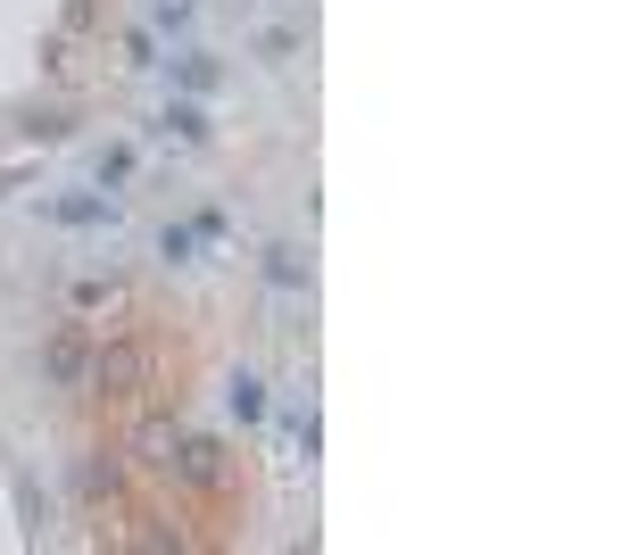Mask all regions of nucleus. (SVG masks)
<instances>
[{"instance_id": "nucleus-1", "label": "nucleus", "mask_w": 622, "mask_h": 555, "mask_svg": "<svg viewBox=\"0 0 622 555\" xmlns=\"http://www.w3.org/2000/svg\"><path fill=\"white\" fill-rule=\"evenodd\" d=\"M42 373H50L58 389H83V382H92V340H83V332H58L50 349H42Z\"/></svg>"}, {"instance_id": "nucleus-2", "label": "nucleus", "mask_w": 622, "mask_h": 555, "mask_svg": "<svg viewBox=\"0 0 622 555\" xmlns=\"http://www.w3.org/2000/svg\"><path fill=\"white\" fill-rule=\"evenodd\" d=\"M167 473H183L191 489H225V448H216V440H174Z\"/></svg>"}, {"instance_id": "nucleus-3", "label": "nucleus", "mask_w": 622, "mask_h": 555, "mask_svg": "<svg viewBox=\"0 0 622 555\" xmlns=\"http://www.w3.org/2000/svg\"><path fill=\"white\" fill-rule=\"evenodd\" d=\"M142 373H150V356L133 349V340H116V349H92V382H100V389H133Z\"/></svg>"}, {"instance_id": "nucleus-4", "label": "nucleus", "mask_w": 622, "mask_h": 555, "mask_svg": "<svg viewBox=\"0 0 622 555\" xmlns=\"http://www.w3.org/2000/svg\"><path fill=\"white\" fill-rule=\"evenodd\" d=\"M133 448H142V464H174V423H167V415H150V423L133 431Z\"/></svg>"}, {"instance_id": "nucleus-5", "label": "nucleus", "mask_w": 622, "mask_h": 555, "mask_svg": "<svg viewBox=\"0 0 622 555\" xmlns=\"http://www.w3.org/2000/svg\"><path fill=\"white\" fill-rule=\"evenodd\" d=\"M167 133H174V141H207V116H200V100H174V109H167Z\"/></svg>"}, {"instance_id": "nucleus-6", "label": "nucleus", "mask_w": 622, "mask_h": 555, "mask_svg": "<svg viewBox=\"0 0 622 555\" xmlns=\"http://www.w3.org/2000/svg\"><path fill=\"white\" fill-rule=\"evenodd\" d=\"M50 216H58V224H109L116 207H109V200H67V207H50Z\"/></svg>"}, {"instance_id": "nucleus-7", "label": "nucleus", "mask_w": 622, "mask_h": 555, "mask_svg": "<svg viewBox=\"0 0 622 555\" xmlns=\"http://www.w3.org/2000/svg\"><path fill=\"white\" fill-rule=\"evenodd\" d=\"M265 274L274 282H307V265H299V249H265Z\"/></svg>"}, {"instance_id": "nucleus-8", "label": "nucleus", "mask_w": 622, "mask_h": 555, "mask_svg": "<svg viewBox=\"0 0 622 555\" xmlns=\"http://www.w3.org/2000/svg\"><path fill=\"white\" fill-rule=\"evenodd\" d=\"M233 415H241V423H249V415H265V389L249 382V373H241V382H233Z\"/></svg>"}, {"instance_id": "nucleus-9", "label": "nucleus", "mask_w": 622, "mask_h": 555, "mask_svg": "<svg viewBox=\"0 0 622 555\" xmlns=\"http://www.w3.org/2000/svg\"><path fill=\"white\" fill-rule=\"evenodd\" d=\"M76 307H83V315H100V307H116V282H76Z\"/></svg>"}]
</instances>
